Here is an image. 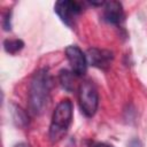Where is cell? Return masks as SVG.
<instances>
[{"label":"cell","mask_w":147,"mask_h":147,"mask_svg":"<svg viewBox=\"0 0 147 147\" xmlns=\"http://www.w3.org/2000/svg\"><path fill=\"white\" fill-rule=\"evenodd\" d=\"M86 60L87 63L92 67H95L101 70H107L114 60V54L108 49L90 48L86 53Z\"/></svg>","instance_id":"6"},{"label":"cell","mask_w":147,"mask_h":147,"mask_svg":"<svg viewBox=\"0 0 147 147\" xmlns=\"http://www.w3.org/2000/svg\"><path fill=\"white\" fill-rule=\"evenodd\" d=\"M65 56L70 63L74 75L80 77L86 74V70H87L86 55L83 53V51L78 46H76V45L68 46L65 48Z\"/></svg>","instance_id":"5"},{"label":"cell","mask_w":147,"mask_h":147,"mask_svg":"<svg viewBox=\"0 0 147 147\" xmlns=\"http://www.w3.org/2000/svg\"><path fill=\"white\" fill-rule=\"evenodd\" d=\"M11 115L14 123L18 127H25L29 124V116L24 109H22L20 106L13 105L11 106Z\"/></svg>","instance_id":"8"},{"label":"cell","mask_w":147,"mask_h":147,"mask_svg":"<svg viewBox=\"0 0 147 147\" xmlns=\"http://www.w3.org/2000/svg\"><path fill=\"white\" fill-rule=\"evenodd\" d=\"M129 147H141V142L138 139H133L129 142Z\"/></svg>","instance_id":"12"},{"label":"cell","mask_w":147,"mask_h":147,"mask_svg":"<svg viewBox=\"0 0 147 147\" xmlns=\"http://www.w3.org/2000/svg\"><path fill=\"white\" fill-rule=\"evenodd\" d=\"M94 147H113V146H109V145H107V144H96Z\"/></svg>","instance_id":"13"},{"label":"cell","mask_w":147,"mask_h":147,"mask_svg":"<svg viewBox=\"0 0 147 147\" xmlns=\"http://www.w3.org/2000/svg\"><path fill=\"white\" fill-rule=\"evenodd\" d=\"M52 77L47 69L42 68L34 72L29 86V111L38 116L42 114L49 101Z\"/></svg>","instance_id":"1"},{"label":"cell","mask_w":147,"mask_h":147,"mask_svg":"<svg viewBox=\"0 0 147 147\" xmlns=\"http://www.w3.org/2000/svg\"><path fill=\"white\" fill-rule=\"evenodd\" d=\"M71 121H72V102L69 99H63L56 106L49 125V139L53 144L60 141L67 134Z\"/></svg>","instance_id":"2"},{"label":"cell","mask_w":147,"mask_h":147,"mask_svg":"<svg viewBox=\"0 0 147 147\" xmlns=\"http://www.w3.org/2000/svg\"><path fill=\"white\" fill-rule=\"evenodd\" d=\"M59 80L62 86V88L67 92H72L74 91V72L69 71L68 69H62L59 72Z\"/></svg>","instance_id":"9"},{"label":"cell","mask_w":147,"mask_h":147,"mask_svg":"<svg viewBox=\"0 0 147 147\" xmlns=\"http://www.w3.org/2000/svg\"><path fill=\"white\" fill-rule=\"evenodd\" d=\"M10 17H11V13L10 10H7L3 15V20H2V28L5 31H10L11 30V23H10Z\"/></svg>","instance_id":"11"},{"label":"cell","mask_w":147,"mask_h":147,"mask_svg":"<svg viewBox=\"0 0 147 147\" xmlns=\"http://www.w3.org/2000/svg\"><path fill=\"white\" fill-rule=\"evenodd\" d=\"M78 101L82 113L86 117H93L99 106V94L93 83L85 80L78 87Z\"/></svg>","instance_id":"3"},{"label":"cell","mask_w":147,"mask_h":147,"mask_svg":"<svg viewBox=\"0 0 147 147\" xmlns=\"http://www.w3.org/2000/svg\"><path fill=\"white\" fill-rule=\"evenodd\" d=\"M54 11L68 26H74L77 16L82 13V5L72 0H60L55 2Z\"/></svg>","instance_id":"4"},{"label":"cell","mask_w":147,"mask_h":147,"mask_svg":"<svg viewBox=\"0 0 147 147\" xmlns=\"http://www.w3.org/2000/svg\"><path fill=\"white\" fill-rule=\"evenodd\" d=\"M24 47V42L21 39H6L3 41V48L9 54H15Z\"/></svg>","instance_id":"10"},{"label":"cell","mask_w":147,"mask_h":147,"mask_svg":"<svg viewBox=\"0 0 147 147\" xmlns=\"http://www.w3.org/2000/svg\"><path fill=\"white\" fill-rule=\"evenodd\" d=\"M103 20L110 24H119L124 18L123 6L119 1H108L103 8Z\"/></svg>","instance_id":"7"},{"label":"cell","mask_w":147,"mask_h":147,"mask_svg":"<svg viewBox=\"0 0 147 147\" xmlns=\"http://www.w3.org/2000/svg\"><path fill=\"white\" fill-rule=\"evenodd\" d=\"M16 147H29V146H28L26 144H18Z\"/></svg>","instance_id":"14"}]
</instances>
